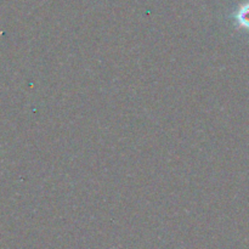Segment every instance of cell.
Returning a JSON list of instances; mask_svg holds the SVG:
<instances>
[{"label": "cell", "mask_w": 249, "mask_h": 249, "mask_svg": "<svg viewBox=\"0 0 249 249\" xmlns=\"http://www.w3.org/2000/svg\"><path fill=\"white\" fill-rule=\"evenodd\" d=\"M235 21L240 28L249 31V0L238 6L235 12Z\"/></svg>", "instance_id": "6da1fadb"}]
</instances>
